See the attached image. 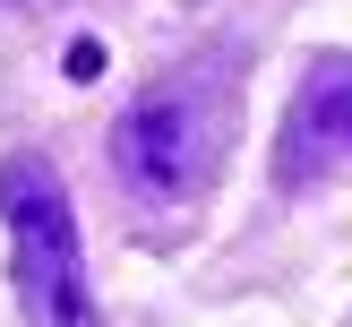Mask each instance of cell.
Segmentation results:
<instances>
[{
  "label": "cell",
  "instance_id": "6da1fadb",
  "mask_svg": "<svg viewBox=\"0 0 352 327\" xmlns=\"http://www.w3.org/2000/svg\"><path fill=\"white\" fill-rule=\"evenodd\" d=\"M223 147H232V69L223 61H198L181 78H164L155 95H138L112 129V155L129 172V189L181 207L198 198L206 181L223 172Z\"/></svg>",
  "mask_w": 352,
  "mask_h": 327
},
{
  "label": "cell",
  "instance_id": "7a4b0ae2",
  "mask_svg": "<svg viewBox=\"0 0 352 327\" xmlns=\"http://www.w3.org/2000/svg\"><path fill=\"white\" fill-rule=\"evenodd\" d=\"M0 224H9V275H17L26 327H103L95 284H86V250H78V215H69L52 155L0 164Z\"/></svg>",
  "mask_w": 352,
  "mask_h": 327
},
{
  "label": "cell",
  "instance_id": "3957f363",
  "mask_svg": "<svg viewBox=\"0 0 352 327\" xmlns=\"http://www.w3.org/2000/svg\"><path fill=\"white\" fill-rule=\"evenodd\" d=\"M309 129L352 138V69H344V78H327L318 95H301V112H292V138H309Z\"/></svg>",
  "mask_w": 352,
  "mask_h": 327
}]
</instances>
